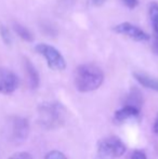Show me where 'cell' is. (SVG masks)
Wrapping results in <instances>:
<instances>
[{
    "instance_id": "11",
    "label": "cell",
    "mask_w": 158,
    "mask_h": 159,
    "mask_svg": "<svg viewBox=\"0 0 158 159\" xmlns=\"http://www.w3.org/2000/svg\"><path fill=\"white\" fill-rule=\"evenodd\" d=\"M124 105H130V106H134L141 109L142 105H143V96H142L141 91L138 88L131 89L128 94L126 95Z\"/></svg>"
},
{
    "instance_id": "12",
    "label": "cell",
    "mask_w": 158,
    "mask_h": 159,
    "mask_svg": "<svg viewBox=\"0 0 158 159\" xmlns=\"http://www.w3.org/2000/svg\"><path fill=\"white\" fill-rule=\"evenodd\" d=\"M148 16H150L153 30L156 36H158V2L152 1L148 4Z\"/></svg>"
},
{
    "instance_id": "9",
    "label": "cell",
    "mask_w": 158,
    "mask_h": 159,
    "mask_svg": "<svg viewBox=\"0 0 158 159\" xmlns=\"http://www.w3.org/2000/svg\"><path fill=\"white\" fill-rule=\"evenodd\" d=\"M24 68H25V73L27 76V81L28 86L32 90H36L39 87L40 84V77L39 73L34 66V64L29 61L28 59H24Z\"/></svg>"
},
{
    "instance_id": "19",
    "label": "cell",
    "mask_w": 158,
    "mask_h": 159,
    "mask_svg": "<svg viewBox=\"0 0 158 159\" xmlns=\"http://www.w3.org/2000/svg\"><path fill=\"white\" fill-rule=\"evenodd\" d=\"M90 1L94 7H101V6H103V4L105 3L106 0H90Z\"/></svg>"
},
{
    "instance_id": "8",
    "label": "cell",
    "mask_w": 158,
    "mask_h": 159,
    "mask_svg": "<svg viewBox=\"0 0 158 159\" xmlns=\"http://www.w3.org/2000/svg\"><path fill=\"white\" fill-rule=\"evenodd\" d=\"M140 114H141V109L140 108H137L134 106H130V105H124L121 108L118 109L117 111H115L113 120H114L115 124L121 125L124 122L128 121V120L139 118Z\"/></svg>"
},
{
    "instance_id": "7",
    "label": "cell",
    "mask_w": 158,
    "mask_h": 159,
    "mask_svg": "<svg viewBox=\"0 0 158 159\" xmlns=\"http://www.w3.org/2000/svg\"><path fill=\"white\" fill-rule=\"evenodd\" d=\"M20 84L16 74L8 68L0 67V94H11Z\"/></svg>"
},
{
    "instance_id": "17",
    "label": "cell",
    "mask_w": 158,
    "mask_h": 159,
    "mask_svg": "<svg viewBox=\"0 0 158 159\" xmlns=\"http://www.w3.org/2000/svg\"><path fill=\"white\" fill-rule=\"evenodd\" d=\"M127 159H147V157H146L144 152L137 149V151H133Z\"/></svg>"
},
{
    "instance_id": "3",
    "label": "cell",
    "mask_w": 158,
    "mask_h": 159,
    "mask_svg": "<svg viewBox=\"0 0 158 159\" xmlns=\"http://www.w3.org/2000/svg\"><path fill=\"white\" fill-rule=\"evenodd\" d=\"M29 122L21 116L9 117L4 125V135L7 140L13 145H21L28 138Z\"/></svg>"
},
{
    "instance_id": "1",
    "label": "cell",
    "mask_w": 158,
    "mask_h": 159,
    "mask_svg": "<svg viewBox=\"0 0 158 159\" xmlns=\"http://www.w3.org/2000/svg\"><path fill=\"white\" fill-rule=\"evenodd\" d=\"M104 81V73L94 64L79 65L75 70L74 82L79 92H91L102 86Z\"/></svg>"
},
{
    "instance_id": "14",
    "label": "cell",
    "mask_w": 158,
    "mask_h": 159,
    "mask_svg": "<svg viewBox=\"0 0 158 159\" xmlns=\"http://www.w3.org/2000/svg\"><path fill=\"white\" fill-rule=\"evenodd\" d=\"M0 35H1V38L4 43L10 46L11 42H12V37H11V34L6 26H3V25L0 26Z\"/></svg>"
},
{
    "instance_id": "2",
    "label": "cell",
    "mask_w": 158,
    "mask_h": 159,
    "mask_svg": "<svg viewBox=\"0 0 158 159\" xmlns=\"http://www.w3.org/2000/svg\"><path fill=\"white\" fill-rule=\"evenodd\" d=\"M66 109L59 102H44L38 106V122L44 129L54 130L65 124Z\"/></svg>"
},
{
    "instance_id": "5",
    "label": "cell",
    "mask_w": 158,
    "mask_h": 159,
    "mask_svg": "<svg viewBox=\"0 0 158 159\" xmlns=\"http://www.w3.org/2000/svg\"><path fill=\"white\" fill-rule=\"evenodd\" d=\"M37 53L44 57L49 68L52 70H63L66 68V61L57 49L47 43H38L35 47Z\"/></svg>"
},
{
    "instance_id": "4",
    "label": "cell",
    "mask_w": 158,
    "mask_h": 159,
    "mask_svg": "<svg viewBox=\"0 0 158 159\" xmlns=\"http://www.w3.org/2000/svg\"><path fill=\"white\" fill-rule=\"evenodd\" d=\"M124 153L126 146L117 136H107L97 142V159H116Z\"/></svg>"
},
{
    "instance_id": "16",
    "label": "cell",
    "mask_w": 158,
    "mask_h": 159,
    "mask_svg": "<svg viewBox=\"0 0 158 159\" xmlns=\"http://www.w3.org/2000/svg\"><path fill=\"white\" fill-rule=\"evenodd\" d=\"M8 159H33V156L27 152H20V153L13 154Z\"/></svg>"
},
{
    "instance_id": "15",
    "label": "cell",
    "mask_w": 158,
    "mask_h": 159,
    "mask_svg": "<svg viewBox=\"0 0 158 159\" xmlns=\"http://www.w3.org/2000/svg\"><path fill=\"white\" fill-rule=\"evenodd\" d=\"M43 159H67V157L60 151H51L44 156Z\"/></svg>"
},
{
    "instance_id": "18",
    "label": "cell",
    "mask_w": 158,
    "mask_h": 159,
    "mask_svg": "<svg viewBox=\"0 0 158 159\" xmlns=\"http://www.w3.org/2000/svg\"><path fill=\"white\" fill-rule=\"evenodd\" d=\"M122 3L129 9H134L139 4V0H121Z\"/></svg>"
},
{
    "instance_id": "10",
    "label": "cell",
    "mask_w": 158,
    "mask_h": 159,
    "mask_svg": "<svg viewBox=\"0 0 158 159\" xmlns=\"http://www.w3.org/2000/svg\"><path fill=\"white\" fill-rule=\"evenodd\" d=\"M133 77L143 87H145L147 89H152V90L158 92V78L152 77V76H148L143 73H134Z\"/></svg>"
},
{
    "instance_id": "21",
    "label": "cell",
    "mask_w": 158,
    "mask_h": 159,
    "mask_svg": "<svg viewBox=\"0 0 158 159\" xmlns=\"http://www.w3.org/2000/svg\"><path fill=\"white\" fill-rule=\"evenodd\" d=\"M153 129H154L155 134H157V135H158V115H157L156 119H155V121H154V126H153Z\"/></svg>"
},
{
    "instance_id": "20",
    "label": "cell",
    "mask_w": 158,
    "mask_h": 159,
    "mask_svg": "<svg viewBox=\"0 0 158 159\" xmlns=\"http://www.w3.org/2000/svg\"><path fill=\"white\" fill-rule=\"evenodd\" d=\"M153 50L158 55V36H155L154 42H153Z\"/></svg>"
},
{
    "instance_id": "13",
    "label": "cell",
    "mask_w": 158,
    "mask_h": 159,
    "mask_svg": "<svg viewBox=\"0 0 158 159\" xmlns=\"http://www.w3.org/2000/svg\"><path fill=\"white\" fill-rule=\"evenodd\" d=\"M13 30H14V32L17 34V36H20V37H21L23 40H25V41L32 42L33 40H34V35L32 34V32H30L27 27L22 25V24L14 23L13 24Z\"/></svg>"
},
{
    "instance_id": "6",
    "label": "cell",
    "mask_w": 158,
    "mask_h": 159,
    "mask_svg": "<svg viewBox=\"0 0 158 159\" xmlns=\"http://www.w3.org/2000/svg\"><path fill=\"white\" fill-rule=\"evenodd\" d=\"M113 30L117 34H120V35H124L126 37L130 38L134 41L143 42L148 41L151 39V36L147 33H145L137 25H133L129 22H124V23H120L118 25L114 26Z\"/></svg>"
}]
</instances>
